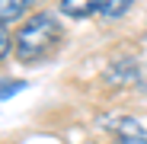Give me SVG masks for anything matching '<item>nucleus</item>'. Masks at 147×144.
Listing matches in <instances>:
<instances>
[{
	"label": "nucleus",
	"instance_id": "nucleus-2",
	"mask_svg": "<svg viewBox=\"0 0 147 144\" xmlns=\"http://www.w3.org/2000/svg\"><path fill=\"white\" fill-rule=\"evenodd\" d=\"M61 10L74 19H86L93 13H99V0H61Z\"/></svg>",
	"mask_w": 147,
	"mask_h": 144
},
{
	"label": "nucleus",
	"instance_id": "nucleus-3",
	"mask_svg": "<svg viewBox=\"0 0 147 144\" xmlns=\"http://www.w3.org/2000/svg\"><path fill=\"white\" fill-rule=\"evenodd\" d=\"M29 7H32V0H0V22L19 19Z\"/></svg>",
	"mask_w": 147,
	"mask_h": 144
},
{
	"label": "nucleus",
	"instance_id": "nucleus-7",
	"mask_svg": "<svg viewBox=\"0 0 147 144\" xmlns=\"http://www.w3.org/2000/svg\"><path fill=\"white\" fill-rule=\"evenodd\" d=\"M118 144H147V135H121Z\"/></svg>",
	"mask_w": 147,
	"mask_h": 144
},
{
	"label": "nucleus",
	"instance_id": "nucleus-5",
	"mask_svg": "<svg viewBox=\"0 0 147 144\" xmlns=\"http://www.w3.org/2000/svg\"><path fill=\"white\" fill-rule=\"evenodd\" d=\"M19 90H26L22 80H3V83H0V99H10V96L19 93Z\"/></svg>",
	"mask_w": 147,
	"mask_h": 144
},
{
	"label": "nucleus",
	"instance_id": "nucleus-1",
	"mask_svg": "<svg viewBox=\"0 0 147 144\" xmlns=\"http://www.w3.org/2000/svg\"><path fill=\"white\" fill-rule=\"evenodd\" d=\"M61 42V26L51 13H35L32 19H26V26L16 32V58L22 64H35L45 61L48 55H55V48Z\"/></svg>",
	"mask_w": 147,
	"mask_h": 144
},
{
	"label": "nucleus",
	"instance_id": "nucleus-4",
	"mask_svg": "<svg viewBox=\"0 0 147 144\" xmlns=\"http://www.w3.org/2000/svg\"><path fill=\"white\" fill-rule=\"evenodd\" d=\"M134 0H99V16L102 19H118L121 13H128Z\"/></svg>",
	"mask_w": 147,
	"mask_h": 144
},
{
	"label": "nucleus",
	"instance_id": "nucleus-6",
	"mask_svg": "<svg viewBox=\"0 0 147 144\" xmlns=\"http://www.w3.org/2000/svg\"><path fill=\"white\" fill-rule=\"evenodd\" d=\"M10 48H13V42H10V32H7V26L0 22V61H3L7 55H10Z\"/></svg>",
	"mask_w": 147,
	"mask_h": 144
}]
</instances>
